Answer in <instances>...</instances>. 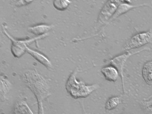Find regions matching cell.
<instances>
[{"instance_id": "obj_11", "label": "cell", "mask_w": 152, "mask_h": 114, "mask_svg": "<svg viewBox=\"0 0 152 114\" xmlns=\"http://www.w3.org/2000/svg\"><path fill=\"white\" fill-rule=\"evenodd\" d=\"M70 3V1L68 0H56L54 1L53 5L54 7L58 10L64 11L67 9Z\"/></svg>"}, {"instance_id": "obj_9", "label": "cell", "mask_w": 152, "mask_h": 114, "mask_svg": "<svg viewBox=\"0 0 152 114\" xmlns=\"http://www.w3.org/2000/svg\"><path fill=\"white\" fill-rule=\"evenodd\" d=\"M52 27L41 24L28 28V31L34 34L41 36L51 29Z\"/></svg>"}, {"instance_id": "obj_6", "label": "cell", "mask_w": 152, "mask_h": 114, "mask_svg": "<svg viewBox=\"0 0 152 114\" xmlns=\"http://www.w3.org/2000/svg\"><path fill=\"white\" fill-rule=\"evenodd\" d=\"M26 51L28 52L32 57H33L35 59L37 60L40 63H41L42 64L44 65L47 68H50L52 65L51 62L48 59H47V57L40 53L37 52L27 47Z\"/></svg>"}, {"instance_id": "obj_3", "label": "cell", "mask_w": 152, "mask_h": 114, "mask_svg": "<svg viewBox=\"0 0 152 114\" xmlns=\"http://www.w3.org/2000/svg\"><path fill=\"white\" fill-rule=\"evenodd\" d=\"M152 38V34L151 31L136 35L127 43L124 49L130 50L142 47L149 43Z\"/></svg>"}, {"instance_id": "obj_8", "label": "cell", "mask_w": 152, "mask_h": 114, "mask_svg": "<svg viewBox=\"0 0 152 114\" xmlns=\"http://www.w3.org/2000/svg\"><path fill=\"white\" fill-rule=\"evenodd\" d=\"M13 114H33L28 105L23 101L16 103L13 108Z\"/></svg>"}, {"instance_id": "obj_4", "label": "cell", "mask_w": 152, "mask_h": 114, "mask_svg": "<svg viewBox=\"0 0 152 114\" xmlns=\"http://www.w3.org/2000/svg\"><path fill=\"white\" fill-rule=\"evenodd\" d=\"M5 34L9 37L10 39L12 40V53L15 57L17 58L22 56V55L26 51L27 46L26 43L28 41L26 42L25 41H17L14 40L13 38H12L6 32Z\"/></svg>"}, {"instance_id": "obj_10", "label": "cell", "mask_w": 152, "mask_h": 114, "mask_svg": "<svg viewBox=\"0 0 152 114\" xmlns=\"http://www.w3.org/2000/svg\"><path fill=\"white\" fill-rule=\"evenodd\" d=\"M121 99L118 96H114L110 98L105 104V108L108 111L116 109L120 104Z\"/></svg>"}, {"instance_id": "obj_13", "label": "cell", "mask_w": 152, "mask_h": 114, "mask_svg": "<svg viewBox=\"0 0 152 114\" xmlns=\"http://www.w3.org/2000/svg\"><path fill=\"white\" fill-rule=\"evenodd\" d=\"M130 114V113H125V114Z\"/></svg>"}, {"instance_id": "obj_7", "label": "cell", "mask_w": 152, "mask_h": 114, "mask_svg": "<svg viewBox=\"0 0 152 114\" xmlns=\"http://www.w3.org/2000/svg\"><path fill=\"white\" fill-rule=\"evenodd\" d=\"M142 78L148 85H152V62L146 63L142 69Z\"/></svg>"}, {"instance_id": "obj_2", "label": "cell", "mask_w": 152, "mask_h": 114, "mask_svg": "<svg viewBox=\"0 0 152 114\" xmlns=\"http://www.w3.org/2000/svg\"><path fill=\"white\" fill-rule=\"evenodd\" d=\"M99 88V85L96 84L86 85L82 81L77 80L75 73L70 76L66 85L68 93L75 99L87 97Z\"/></svg>"}, {"instance_id": "obj_1", "label": "cell", "mask_w": 152, "mask_h": 114, "mask_svg": "<svg viewBox=\"0 0 152 114\" xmlns=\"http://www.w3.org/2000/svg\"><path fill=\"white\" fill-rule=\"evenodd\" d=\"M26 83L31 90L36 94L37 97L39 99V114H43L42 100L47 96L48 92L45 80L41 76L34 71H29L23 75Z\"/></svg>"}, {"instance_id": "obj_12", "label": "cell", "mask_w": 152, "mask_h": 114, "mask_svg": "<svg viewBox=\"0 0 152 114\" xmlns=\"http://www.w3.org/2000/svg\"><path fill=\"white\" fill-rule=\"evenodd\" d=\"M141 108L148 113H152V99L147 101H142L140 103Z\"/></svg>"}, {"instance_id": "obj_5", "label": "cell", "mask_w": 152, "mask_h": 114, "mask_svg": "<svg viewBox=\"0 0 152 114\" xmlns=\"http://www.w3.org/2000/svg\"><path fill=\"white\" fill-rule=\"evenodd\" d=\"M101 72L106 80L110 82H115L118 78V73L116 69L113 67H104L102 70Z\"/></svg>"}]
</instances>
